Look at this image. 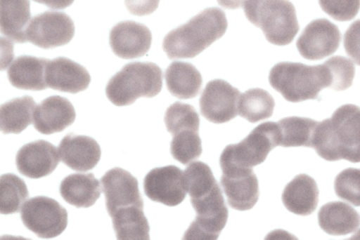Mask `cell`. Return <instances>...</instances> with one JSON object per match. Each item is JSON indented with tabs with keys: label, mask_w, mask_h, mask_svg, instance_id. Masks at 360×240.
<instances>
[{
	"label": "cell",
	"mask_w": 360,
	"mask_h": 240,
	"mask_svg": "<svg viewBox=\"0 0 360 240\" xmlns=\"http://www.w3.org/2000/svg\"><path fill=\"white\" fill-rule=\"evenodd\" d=\"M312 148L326 161L360 162V107L345 104L319 122Z\"/></svg>",
	"instance_id": "1"
},
{
	"label": "cell",
	"mask_w": 360,
	"mask_h": 240,
	"mask_svg": "<svg viewBox=\"0 0 360 240\" xmlns=\"http://www.w3.org/2000/svg\"><path fill=\"white\" fill-rule=\"evenodd\" d=\"M228 22L220 8H207L165 36L162 48L169 59L192 58L226 32Z\"/></svg>",
	"instance_id": "2"
},
{
	"label": "cell",
	"mask_w": 360,
	"mask_h": 240,
	"mask_svg": "<svg viewBox=\"0 0 360 240\" xmlns=\"http://www.w3.org/2000/svg\"><path fill=\"white\" fill-rule=\"evenodd\" d=\"M269 81L274 89L291 102L316 99L323 88L331 86L330 73L323 63L307 65L278 62L271 69Z\"/></svg>",
	"instance_id": "3"
},
{
	"label": "cell",
	"mask_w": 360,
	"mask_h": 240,
	"mask_svg": "<svg viewBox=\"0 0 360 240\" xmlns=\"http://www.w3.org/2000/svg\"><path fill=\"white\" fill-rule=\"evenodd\" d=\"M162 86V72L150 62H133L113 75L105 87L108 99L116 106L133 104L141 97L153 98Z\"/></svg>",
	"instance_id": "4"
},
{
	"label": "cell",
	"mask_w": 360,
	"mask_h": 240,
	"mask_svg": "<svg viewBox=\"0 0 360 240\" xmlns=\"http://www.w3.org/2000/svg\"><path fill=\"white\" fill-rule=\"evenodd\" d=\"M241 5L248 20L274 45L290 44L299 31L296 11L290 1L250 0L242 1Z\"/></svg>",
	"instance_id": "5"
},
{
	"label": "cell",
	"mask_w": 360,
	"mask_h": 240,
	"mask_svg": "<svg viewBox=\"0 0 360 240\" xmlns=\"http://www.w3.org/2000/svg\"><path fill=\"white\" fill-rule=\"evenodd\" d=\"M279 142L280 130L277 122H264L240 142L224 148L219 157L220 167L252 168L264 162L269 152L279 145Z\"/></svg>",
	"instance_id": "6"
},
{
	"label": "cell",
	"mask_w": 360,
	"mask_h": 240,
	"mask_svg": "<svg viewBox=\"0 0 360 240\" xmlns=\"http://www.w3.org/2000/svg\"><path fill=\"white\" fill-rule=\"evenodd\" d=\"M196 215L184 239H217L228 219V208L218 183L190 196Z\"/></svg>",
	"instance_id": "7"
},
{
	"label": "cell",
	"mask_w": 360,
	"mask_h": 240,
	"mask_svg": "<svg viewBox=\"0 0 360 240\" xmlns=\"http://www.w3.org/2000/svg\"><path fill=\"white\" fill-rule=\"evenodd\" d=\"M24 225L37 236L51 239L60 235L68 225V213L56 200L37 196L27 201L20 210Z\"/></svg>",
	"instance_id": "8"
},
{
	"label": "cell",
	"mask_w": 360,
	"mask_h": 240,
	"mask_svg": "<svg viewBox=\"0 0 360 240\" xmlns=\"http://www.w3.org/2000/svg\"><path fill=\"white\" fill-rule=\"evenodd\" d=\"M74 34L75 25L70 16L51 11L34 16L26 31L27 41L45 49L68 44Z\"/></svg>",
	"instance_id": "9"
},
{
	"label": "cell",
	"mask_w": 360,
	"mask_h": 240,
	"mask_svg": "<svg viewBox=\"0 0 360 240\" xmlns=\"http://www.w3.org/2000/svg\"><path fill=\"white\" fill-rule=\"evenodd\" d=\"M240 91L222 79L209 81L200 98V113L214 124L229 121L238 114Z\"/></svg>",
	"instance_id": "10"
},
{
	"label": "cell",
	"mask_w": 360,
	"mask_h": 240,
	"mask_svg": "<svg viewBox=\"0 0 360 240\" xmlns=\"http://www.w3.org/2000/svg\"><path fill=\"white\" fill-rule=\"evenodd\" d=\"M143 189L150 200L168 206L180 204L187 193L184 173L174 165L150 170L144 178Z\"/></svg>",
	"instance_id": "11"
},
{
	"label": "cell",
	"mask_w": 360,
	"mask_h": 240,
	"mask_svg": "<svg viewBox=\"0 0 360 240\" xmlns=\"http://www.w3.org/2000/svg\"><path fill=\"white\" fill-rule=\"evenodd\" d=\"M341 41L338 27L325 18L309 22L300 35L296 46L300 55L309 60H318L334 53Z\"/></svg>",
	"instance_id": "12"
},
{
	"label": "cell",
	"mask_w": 360,
	"mask_h": 240,
	"mask_svg": "<svg viewBox=\"0 0 360 240\" xmlns=\"http://www.w3.org/2000/svg\"><path fill=\"white\" fill-rule=\"evenodd\" d=\"M220 182L229 206L238 211L254 207L259 196L258 180L252 168H221Z\"/></svg>",
	"instance_id": "13"
},
{
	"label": "cell",
	"mask_w": 360,
	"mask_h": 240,
	"mask_svg": "<svg viewBox=\"0 0 360 240\" xmlns=\"http://www.w3.org/2000/svg\"><path fill=\"white\" fill-rule=\"evenodd\" d=\"M105 196V206L111 217L119 208L130 206H143L138 180L130 173L119 167L108 171L101 178Z\"/></svg>",
	"instance_id": "14"
},
{
	"label": "cell",
	"mask_w": 360,
	"mask_h": 240,
	"mask_svg": "<svg viewBox=\"0 0 360 240\" xmlns=\"http://www.w3.org/2000/svg\"><path fill=\"white\" fill-rule=\"evenodd\" d=\"M109 41L115 55L124 59H134L145 55L148 51L152 34L146 25L125 20L111 29Z\"/></svg>",
	"instance_id": "15"
},
{
	"label": "cell",
	"mask_w": 360,
	"mask_h": 240,
	"mask_svg": "<svg viewBox=\"0 0 360 240\" xmlns=\"http://www.w3.org/2000/svg\"><path fill=\"white\" fill-rule=\"evenodd\" d=\"M57 147L51 142L38 140L23 145L17 152L15 164L18 171L30 178L50 175L60 159Z\"/></svg>",
	"instance_id": "16"
},
{
	"label": "cell",
	"mask_w": 360,
	"mask_h": 240,
	"mask_svg": "<svg viewBox=\"0 0 360 240\" xmlns=\"http://www.w3.org/2000/svg\"><path fill=\"white\" fill-rule=\"evenodd\" d=\"M45 81L48 88L77 93L86 90L91 81L87 69L79 63L64 57H58L47 62Z\"/></svg>",
	"instance_id": "17"
},
{
	"label": "cell",
	"mask_w": 360,
	"mask_h": 240,
	"mask_svg": "<svg viewBox=\"0 0 360 240\" xmlns=\"http://www.w3.org/2000/svg\"><path fill=\"white\" fill-rule=\"evenodd\" d=\"M75 117L74 107L67 98L53 95L37 106L33 125L40 133L50 135L63 131L75 121Z\"/></svg>",
	"instance_id": "18"
},
{
	"label": "cell",
	"mask_w": 360,
	"mask_h": 240,
	"mask_svg": "<svg viewBox=\"0 0 360 240\" xmlns=\"http://www.w3.org/2000/svg\"><path fill=\"white\" fill-rule=\"evenodd\" d=\"M58 148L62 162L71 169L81 172L94 168L101 154V147L94 138L73 133L67 134Z\"/></svg>",
	"instance_id": "19"
},
{
	"label": "cell",
	"mask_w": 360,
	"mask_h": 240,
	"mask_svg": "<svg viewBox=\"0 0 360 240\" xmlns=\"http://www.w3.org/2000/svg\"><path fill=\"white\" fill-rule=\"evenodd\" d=\"M281 199L290 212L299 215H309L315 211L319 202L316 182L307 174H299L286 185Z\"/></svg>",
	"instance_id": "20"
},
{
	"label": "cell",
	"mask_w": 360,
	"mask_h": 240,
	"mask_svg": "<svg viewBox=\"0 0 360 240\" xmlns=\"http://www.w3.org/2000/svg\"><path fill=\"white\" fill-rule=\"evenodd\" d=\"M49 60L32 55L16 58L7 70L8 79L17 88L43 91L48 88L45 70Z\"/></svg>",
	"instance_id": "21"
},
{
	"label": "cell",
	"mask_w": 360,
	"mask_h": 240,
	"mask_svg": "<svg viewBox=\"0 0 360 240\" xmlns=\"http://www.w3.org/2000/svg\"><path fill=\"white\" fill-rule=\"evenodd\" d=\"M59 191L68 204L77 208H88L99 198L101 189L93 173H73L61 181Z\"/></svg>",
	"instance_id": "22"
},
{
	"label": "cell",
	"mask_w": 360,
	"mask_h": 240,
	"mask_svg": "<svg viewBox=\"0 0 360 240\" xmlns=\"http://www.w3.org/2000/svg\"><path fill=\"white\" fill-rule=\"evenodd\" d=\"M318 222L327 234L334 236L354 232L360 224L357 211L341 201L328 202L319 209Z\"/></svg>",
	"instance_id": "23"
},
{
	"label": "cell",
	"mask_w": 360,
	"mask_h": 240,
	"mask_svg": "<svg viewBox=\"0 0 360 240\" xmlns=\"http://www.w3.org/2000/svg\"><path fill=\"white\" fill-rule=\"evenodd\" d=\"M165 78L169 92L179 99L196 97L202 84L199 71L192 64L186 62H172L165 71Z\"/></svg>",
	"instance_id": "24"
},
{
	"label": "cell",
	"mask_w": 360,
	"mask_h": 240,
	"mask_svg": "<svg viewBox=\"0 0 360 240\" xmlns=\"http://www.w3.org/2000/svg\"><path fill=\"white\" fill-rule=\"evenodd\" d=\"M31 19L29 1H1V32L11 41H27L26 31Z\"/></svg>",
	"instance_id": "25"
},
{
	"label": "cell",
	"mask_w": 360,
	"mask_h": 240,
	"mask_svg": "<svg viewBox=\"0 0 360 240\" xmlns=\"http://www.w3.org/2000/svg\"><path fill=\"white\" fill-rule=\"evenodd\" d=\"M143 206H130L117 210L111 216L112 226L119 240H148L150 227Z\"/></svg>",
	"instance_id": "26"
},
{
	"label": "cell",
	"mask_w": 360,
	"mask_h": 240,
	"mask_svg": "<svg viewBox=\"0 0 360 240\" xmlns=\"http://www.w3.org/2000/svg\"><path fill=\"white\" fill-rule=\"evenodd\" d=\"M36 102L29 95L13 98L1 105V131L4 134H18L33 120Z\"/></svg>",
	"instance_id": "27"
},
{
	"label": "cell",
	"mask_w": 360,
	"mask_h": 240,
	"mask_svg": "<svg viewBox=\"0 0 360 240\" xmlns=\"http://www.w3.org/2000/svg\"><path fill=\"white\" fill-rule=\"evenodd\" d=\"M277 124L280 130L279 146L312 147L319 121L307 117L288 116L281 119Z\"/></svg>",
	"instance_id": "28"
},
{
	"label": "cell",
	"mask_w": 360,
	"mask_h": 240,
	"mask_svg": "<svg viewBox=\"0 0 360 240\" xmlns=\"http://www.w3.org/2000/svg\"><path fill=\"white\" fill-rule=\"evenodd\" d=\"M275 106L273 97L266 91L254 88L240 94L238 113L250 123H256L271 116Z\"/></svg>",
	"instance_id": "29"
},
{
	"label": "cell",
	"mask_w": 360,
	"mask_h": 240,
	"mask_svg": "<svg viewBox=\"0 0 360 240\" xmlns=\"http://www.w3.org/2000/svg\"><path fill=\"white\" fill-rule=\"evenodd\" d=\"M0 212L8 215L20 211L22 204L29 197L24 180L13 173L1 176Z\"/></svg>",
	"instance_id": "30"
},
{
	"label": "cell",
	"mask_w": 360,
	"mask_h": 240,
	"mask_svg": "<svg viewBox=\"0 0 360 240\" xmlns=\"http://www.w3.org/2000/svg\"><path fill=\"white\" fill-rule=\"evenodd\" d=\"M172 135L170 153L174 159L186 165L200 156L202 149L198 130L184 128Z\"/></svg>",
	"instance_id": "31"
},
{
	"label": "cell",
	"mask_w": 360,
	"mask_h": 240,
	"mask_svg": "<svg viewBox=\"0 0 360 240\" xmlns=\"http://www.w3.org/2000/svg\"><path fill=\"white\" fill-rule=\"evenodd\" d=\"M164 121L172 135L182 128L199 130L200 119L195 109L191 105L176 102L166 110Z\"/></svg>",
	"instance_id": "32"
},
{
	"label": "cell",
	"mask_w": 360,
	"mask_h": 240,
	"mask_svg": "<svg viewBox=\"0 0 360 240\" xmlns=\"http://www.w3.org/2000/svg\"><path fill=\"white\" fill-rule=\"evenodd\" d=\"M334 189L340 199L360 206V169L349 168L342 171L335 178Z\"/></svg>",
	"instance_id": "33"
},
{
	"label": "cell",
	"mask_w": 360,
	"mask_h": 240,
	"mask_svg": "<svg viewBox=\"0 0 360 240\" xmlns=\"http://www.w3.org/2000/svg\"><path fill=\"white\" fill-rule=\"evenodd\" d=\"M323 64L330 73V88L340 91L351 86L355 74V67L352 60L343 56L336 55L329 58Z\"/></svg>",
	"instance_id": "34"
},
{
	"label": "cell",
	"mask_w": 360,
	"mask_h": 240,
	"mask_svg": "<svg viewBox=\"0 0 360 240\" xmlns=\"http://www.w3.org/2000/svg\"><path fill=\"white\" fill-rule=\"evenodd\" d=\"M322 10L338 21L353 19L360 8V1H319Z\"/></svg>",
	"instance_id": "35"
},
{
	"label": "cell",
	"mask_w": 360,
	"mask_h": 240,
	"mask_svg": "<svg viewBox=\"0 0 360 240\" xmlns=\"http://www.w3.org/2000/svg\"><path fill=\"white\" fill-rule=\"evenodd\" d=\"M343 44L347 54L360 65V19L353 22L347 29Z\"/></svg>",
	"instance_id": "36"
},
{
	"label": "cell",
	"mask_w": 360,
	"mask_h": 240,
	"mask_svg": "<svg viewBox=\"0 0 360 240\" xmlns=\"http://www.w3.org/2000/svg\"><path fill=\"white\" fill-rule=\"evenodd\" d=\"M354 237L356 239H360V229L357 232V234L354 236Z\"/></svg>",
	"instance_id": "37"
}]
</instances>
